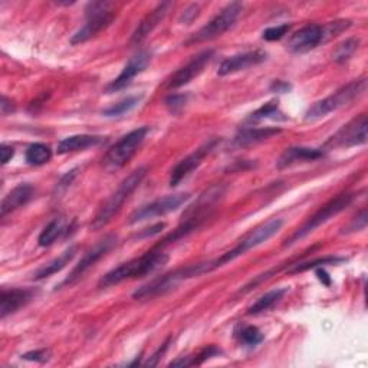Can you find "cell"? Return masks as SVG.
Segmentation results:
<instances>
[{"mask_svg":"<svg viewBox=\"0 0 368 368\" xmlns=\"http://www.w3.org/2000/svg\"><path fill=\"white\" fill-rule=\"evenodd\" d=\"M167 260H168L167 253L153 249V251L144 253L143 256L131 259V260L114 268L108 273H105L100 280L98 287L110 288V287L118 285L128 280L143 278V276H147V275L159 270L160 268H163L167 263Z\"/></svg>","mask_w":368,"mask_h":368,"instance_id":"6da1fadb","label":"cell"},{"mask_svg":"<svg viewBox=\"0 0 368 368\" xmlns=\"http://www.w3.org/2000/svg\"><path fill=\"white\" fill-rule=\"evenodd\" d=\"M147 171L149 168L146 166L138 167L120 183L118 189L104 202V205L98 209L96 217L92 219L91 229L100 230L114 219V216L121 210L125 200L135 192L138 186H140L142 181L147 176Z\"/></svg>","mask_w":368,"mask_h":368,"instance_id":"7a4b0ae2","label":"cell"},{"mask_svg":"<svg viewBox=\"0 0 368 368\" xmlns=\"http://www.w3.org/2000/svg\"><path fill=\"white\" fill-rule=\"evenodd\" d=\"M282 226H284L282 219H270V220L259 224L258 227L251 230L248 235H245L234 249L227 251L226 253L220 255L219 258H216L213 260H207L209 272H212L217 268H222L223 265H226L229 262H234L235 259L243 256L251 249L260 246L262 243H265L266 241H269L270 238H273L276 234H278L282 229Z\"/></svg>","mask_w":368,"mask_h":368,"instance_id":"3957f363","label":"cell"},{"mask_svg":"<svg viewBox=\"0 0 368 368\" xmlns=\"http://www.w3.org/2000/svg\"><path fill=\"white\" fill-rule=\"evenodd\" d=\"M205 273H209L207 262H199L195 265H189L186 268H180V269H176L170 273L160 276V278L153 280L151 282L143 285L142 288H138L132 294V297H134V299H140V301L153 299L156 297L164 295L168 291L177 288L181 282L192 280V278H197V276H202Z\"/></svg>","mask_w":368,"mask_h":368,"instance_id":"277c9868","label":"cell"},{"mask_svg":"<svg viewBox=\"0 0 368 368\" xmlns=\"http://www.w3.org/2000/svg\"><path fill=\"white\" fill-rule=\"evenodd\" d=\"M365 91H367V78L355 79L337 89L330 97L316 101L312 107H309V110L305 114V120L315 121L322 117H327L333 111H337L348 105L350 103H352L355 98L361 97Z\"/></svg>","mask_w":368,"mask_h":368,"instance_id":"5b68a950","label":"cell"},{"mask_svg":"<svg viewBox=\"0 0 368 368\" xmlns=\"http://www.w3.org/2000/svg\"><path fill=\"white\" fill-rule=\"evenodd\" d=\"M149 132H150L149 127H140V128H135V130L130 131L128 134H125L121 140L117 142L115 146H113L108 150V153L105 154V157L103 160L104 168L108 171L122 168L132 159V156L138 151V149L142 147Z\"/></svg>","mask_w":368,"mask_h":368,"instance_id":"8992f818","label":"cell"},{"mask_svg":"<svg viewBox=\"0 0 368 368\" xmlns=\"http://www.w3.org/2000/svg\"><path fill=\"white\" fill-rule=\"evenodd\" d=\"M355 195L354 193H343L335 196L334 199H331L330 202H327L324 206L319 207L318 212H315L298 230L297 232L285 242V246H291L295 242L306 238L309 234H312L316 227H319L321 224L327 223L331 217L337 216L338 213H341L343 210H345L348 206H351V203L354 202Z\"/></svg>","mask_w":368,"mask_h":368,"instance_id":"52a82bcc","label":"cell"},{"mask_svg":"<svg viewBox=\"0 0 368 368\" xmlns=\"http://www.w3.org/2000/svg\"><path fill=\"white\" fill-rule=\"evenodd\" d=\"M113 8H114V4H111V2L89 4L85 9L86 23L72 36L71 43L72 45L84 43L94 36H97L104 29H107L115 19V13H114Z\"/></svg>","mask_w":368,"mask_h":368,"instance_id":"ba28073f","label":"cell"},{"mask_svg":"<svg viewBox=\"0 0 368 368\" xmlns=\"http://www.w3.org/2000/svg\"><path fill=\"white\" fill-rule=\"evenodd\" d=\"M243 11V5L239 2H234L227 5L224 9L220 11L219 15H216L207 25H205L202 29H199L196 33H193L188 40L186 45L193 43H202L207 40H213L223 33H226L230 28H234L238 22L241 13Z\"/></svg>","mask_w":368,"mask_h":368,"instance_id":"9c48e42d","label":"cell"},{"mask_svg":"<svg viewBox=\"0 0 368 368\" xmlns=\"http://www.w3.org/2000/svg\"><path fill=\"white\" fill-rule=\"evenodd\" d=\"M190 200V195L189 193H178V195H170V196H164L160 197L140 209H137L131 216H130V223H140L144 220H150L159 216H164L170 212L177 210L178 207H181L184 203Z\"/></svg>","mask_w":368,"mask_h":368,"instance_id":"30bf717a","label":"cell"},{"mask_svg":"<svg viewBox=\"0 0 368 368\" xmlns=\"http://www.w3.org/2000/svg\"><path fill=\"white\" fill-rule=\"evenodd\" d=\"M367 115L361 114L358 118H354L351 122L344 125L335 135H333L327 142L326 147L330 149H350L367 143Z\"/></svg>","mask_w":368,"mask_h":368,"instance_id":"8fae6325","label":"cell"},{"mask_svg":"<svg viewBox=\"0 0 368 368\" xmlns=\"http://www.w3.org/2000/svg\"><path fill=\"white\" fill-rule=\"evenodd\" d=\"M328 42L324 25L311 23L297 30L288 39L287 48L292 54H305L315 50L318 45Z\"/></svg>","mask_w":368,"mask_h":368,"instance_id":"7c38bea8","label":"cell"},{"mask_svg":"<svg viewBox=\"0 0 368 368\" xmlns=\"http://www.w3.org/2000/svg\"><path fill=\"white\" fill-rule=\"evenodd\" d=\"M214 52L212 50L209 51H203L200 52L197 57H195L192 61H189L186 65L181 67L180 69H177L166 82V88L167 89H177L181 88L184 85L190 84L195 78H197L205 68L210 64L212 58H213Z\"/></svg>","mask_w":368,"mask_h":368,"instance_id":"4fadbf2b","label":"cell"},{"mask_svg":"<svg viewBox=\"0 0 368 368\" xmlns=\"http://www.w3.org/2000/svg\"><path fill=\"white\" fill-rule=\"evenodd\" d=\"M117 243V238L114 235H110V236H105L103 241H100L94 248H91L84 256L82 259L78 262V265L71 270L68 278L62 282V287L64 285H71L74 284L76 280H79L81 276L89 270L92 266H94L101 258H104L110 251L111 248Z\"/></svg>","mask_w":368,"mask_h":368,"instance_id":"5bb4252c","label":"cell"},{"mask_svg":"<svg viewBox=\"0 0 368 368\" xmlns=\"http://www.w3.org/2000/svg\"><path fill=\"white\" fill-rule=\"evenodd\" d=\"M216 146H217V140H212L205 146H202L200 149H197L190 156L184 157L178 164H176V167L171 170L170 174V186L173 188L177 186V184H180L188 176H190L203 163L205 157L214 150Z\"/></svg>","mask_w":368,"mask_h":368,"instance_id":"9a60e30c","label":"cell"},{"mask_svg":"<svg viewBox=\"0 0 368 368\" xmlns=\"http://www.w3.org/2000/svg\"><path fill=\"white\" fill-rule=\"evenodd\" d=\"M151 61V55L149 52H140L137 54L135 57H132L128 64L124 67V69L121 71V74L107 86V92L108 94H113V92L121 91L125 86H128L131 84V81L137 76L140 75L150 64Z\"/></svg>","mask_w":368,"mask_h":368,"instance_id":"2e32d148","label":"cell"},{"mask_svg":"<svg viewBox=\"0 0 368 368\" xmlns=\"http://www.w3.org/2000/svg\"><path fill=\"white\" fill-rule=\"evenodd\" d=\"M266 58H268V54L265 51H260V50L238 54V55H234V57L224 59L220 64V67L217 69V74L220 76H226V75H230V74H236V72L245 71L248 68H252V67H256V65L265 62Z\"/></svg>","mask_w":368,"mask_h":368,"instance_id":"e0dca14e","label":"cell"},{"mask_svg":"<svg viewBox=\"0 0 368 368\" xmlns=\"http://www.w3.org/2000/svg\"><path fill=\"white\" fill-rule=\"evenodd\" d=\"M173 6H174L173 2H163L156 9H153L135 28V30L131 36V43L143 42L166 19V16L168 15V12Z\"/></svg>","mask_w":368,"mask_h":368,"instance_id":"ac0fdd59","label":"cell"},{"mask_svg":"<svg viewBox=\"0 0 368 368\" xmlns=\"http://www.w3.org/2000/svg\"><path fill=\"white\" fill-rule=\"evenodd\" d=\"M33 295L32 289H4L2 295H0V316L5 319L8 315L18 312L33 299Z\"/></svg>","mask_w":368,"mask_h":368,"instance_id":"d6986e66","label":"cell"},{"mask_svg":"<svg viewBox=\"0 0 368 368\" xmlns=\"http://www.w3.org/2000/svg\"><path fill=\"white\" fill-rule=\"evenodd\" d=\"M321 157H324V149H309V147H291L287 149L281 157L276 161L278 168H287L297 163L315 161Z\"/></svg>","mask_w":368,"mask_h":368,"instance_id":"ffe728a7","label":"cell"},{"mask_svg":"<svg viewBox=\"0 0 368 368\" xmlns=\"http://www.w3.org/2000/svg\"><path fill=\"white\" fill-rule=\"evenodd\" d=\"M32 196H33V188L29 183L19 184V186H16L13 190H11L2 200V206H0V216H2V219H5L12 212L25 206L32 199Z\"/></svg>","mask_w":368,"mask_h":368,"instance_id":"44dd1931","label":"cell"},{"mask_svg":"<svg viewBox=\"0 0 368 368\" xmlns=\"http://www.w3.org/2000/svg\"><path fill=\"white\" fill-rule=\"evenodd\" d=\"M280 132H281V128H273V127H262V128L245 127L236 134L235 146L246 147V146L258 144V143L265 142V140H268V138H270L276 134H280Z\"/></svg>","mask_w":368,"mask_h":368,"instance_id":"7402d4cb","label":"cell"},{"mask_svg":"<svg viewBox=\"0 0 368 368\" xmlns=\"http://www.w3.org/2000/svg\"><path fill=\"white\" fill-rule=\"evenodd\" d=\"M103 143V138L97 135H88V134H78L64 138L58 144V154H68L75 151H84L91 147H97Z\"/></svg>","mask_w":368,"mask_h":368,"instance_id":"603a6c76","label":"cell"},{"mask_svg":"<svg viewBox=\"0 0 368 368\" xmlns=\"http://www.w3.org/2000/svg\"><path fill=\"white\" fill-rule=\"evenodd\" d=\"M75 253H76V246H71L69 249H67L62 255H59L54 260L45 263L39 269H36L33 273V280H36V281L45 280V278H50V276L61 272L75 258Z\"/></svg>","mask_w":368,"mask_h":368,"instance_id":"cb8c5ba5","label":"cell"},{"mask_svg":"<svg viewBox=\"0 0 368 368\" xmlns=\"http://www.w3.org/2000/svg\"><path fill=\"white\" fill-rule=\"evenodd\" d=\"M65 232H67V220L64 217H57L42 230L39 239H38V243L42 248L51 246Z\"/></svg>","mask_w":368,"mask_h":368,"instance_id":"d4e9b609","label":"cell"},{"mask_svg":"<svg viewBox=\"0 0 368 368\" xmlns=\"http://www.w3.org/2000/svg\"><path fill=\"white\" fill-rule=\"evenodd\" d=\"M287 292H288V288H278V289H273V291L265 294L248 309V314L258 315V314H262V312L273 308L287 295Z\"/></svg>","mask_w":368,"mask_h":368,"instance_id":"484cf974","label":"cell"},{"mask_svg":"<svg viewBox=\"0 0 368 368\" xmlns=\"http://www.w3.org/2000/svg\"><path fill=\"white\" fill-rule=\"evenodd\" d=\"M222 354V350L217 348L216 345H209L199 351L196 355H189V357H181L178 360H174L170 362V367H192V365H200L205 361L217 357Z\"/></svg>","mask_w":368,"mask_h":368,"instance_id":"4316f807","label":"cell"},{"mask_svg":"<svg viewBox=\"0 0 368 368\" xmlns=\"http://www.w3.org/2000/svg\"><path fill=\"white\" fill-rule=\"evenodd\" d=\"M25 159H26V163L30 166H43L51 161L52 150L50 146L42 144V143H35L26 149Z\"/></svg>","mask_w":368,"mask_h":368,"instance_id":"83f0119b","label":"cell"},{"mask_svg":"<svg viewBox=\"0 0 368 368\" xmlns=\"http://www.w3.org/2000/svg\"><path fill=\"white\" fill-rule=\"evenodd\" d=\"M262 120H275V121H284L287 117H284L282 111L280 110V105L276 101H270L260 108H258L255 113H252L248 118L249 122H258Z\"/></svg>","mask_w":368,"mask_h":368,"instance_id":"f1b7e54d","label":"cell"},{"mask_svg":"<svg viewBox=\"0 0 368 368\" xmlns=\"http://www.w3.org/2000/svg\"><path fill=\"white\" fill-rule=\"evenodd\" d=\"M345 258H340V256H326V258H318L309 262H301V263H295L292 265V269H289V273H299V272H305L309 269H318L322 266L327 265H338L345 262Z\"/></svg>","mask_w":368,"mask_h":368,"instance_id":"f546056e","label":"cell"},{"mask_svg":"<svg viewBox=\"0 0 368 368\" xmlns=\"http://www.w3.org/2000/svg\"><path fill=\"white\" fill-rule=\"evenodd\" d=\"M360 46V40L357 38H348L344 42H341L335 51L333 52V61L337 64H344L348 59H351V57L355 54V51L358 50Z\"/></svg>","mask_w":368,"mask_h":368,"instance_id":"4dcf8cb0","label":"cell"},{"mask_svg":"<svg viewBox=\"0 0 368 368\" xmlns=\"http://www.w3.org/2000/svg\"><path fill=\"white\" fill-rule=\"evenodd\" d=\"M140 101H142V97L130 96V97L118 101L117 104L108 107L107 110H104L103 114L105 117H120V115H124V114L130 113L131 110H134L138 104H140Z\"/></svg>","mask_w":368,"mask_h":368,"instance_id":"1f68e13d","label":"cell"},{"mask_svg":"<svg viewBox=\"0 0 368 368\" xmlns=\"http://www.w3.org/2000/svg\"><path fill=\"white\" fill-rule=\"evenodd\" d=\"M239 341L243 345H249V347H255L258 344H260L263 341V334L259 328L253 327V326H245L242 327L238 333H236Z\"/></svg>","mask_w":368,"mask_h":368,"instance_id":"d6a6232c","label":"cell"},{"mask_svg":"<svg viewBox=\"0 0 368 368\" xmlns=\"http://www.w3.org/2000/svg\"><path fill=\"white\" fill-rule=\"evenodd\" d=\"M188 101H189V94H171L166 98L164 104L171 114H178L184 107H186Z\"/></svg>","mask_w":368,"mask_h":368,"instance_id":"836d02e7","label":"cell"},{"mask_svg":"<svg viewBox=\"0 0 368 368\" xmlns=\"http://www.w3.org/2000/svg\"><path fill=\"white\" fill-rule=\"evenodd\" d=\"M291 25L289 23H282L280 26H272V28H268L263 30L262 33V38L265 40H269V42H273V40H280L282 39L289 30H291Z\"/></svg>","mask_w":368,"mask_h":368,"instance_id":"e575fe53","label":"cell"},{"mask_svg":"<svg viewBox=\"0 0 368 368\" xmlns=\"http://www.w3.org/2000/svg\"><path fill=\"white\" fill-rule=\"evenodd\" d=\"M367 226V210L362 209L347 226V230H344V234H351V232H358V230L365 229Z\"/></svg>","mask_w":368,"mask_h":368,"instance_id":"d590c367","label":"cell"},{"mask_svg":"<svg viewBox=\"0 0 368 368\" xmlns=\"http://www.w3.org/2000/svg\"><path fill=\"white\" fill-rule=\"evenodd\" d=\"M23 360L26 361H36V362H45L51 358V351L50 350H36L30 351L22 355Z\"/></svg>","mask_w":368,"mask_h":368,"instance_id":"8d00e7d4","label":"cell"},{"mask_svg":"<svg viewBox=\"0 0 368 368\" xmlns=\"http://www.w3.org/2000/svg\"><path fill=\"white\" fill-rule=\"evenodd\" d=\"M199 13H200V6L199 5H192V6H189L186 11H184L183 13H181V16H180V23H186V25H190L197 16H199Z\"/></svg>","mask_w":368,"mask_h":368,"instance_id":"74e56055","label":"cell"},{"mask_svg":"<svg viewBox=\"0 0 368 368\" xmlns=\"http://www.w3.org/2000/svg\"><path fill=\"white\" fill-rule=\"evenodd\" d=\"M168 344H170V338L157 350V352H154V354L150 357V360L146 362V365H147V367H156V365L159 364V361H160V358H161V357L164 355V352L167 351Z\"/></svg>","mask_w":368,"mask_h":368,"instance_id":"f35d334b","label":"cell"},{"mask_svg":"<svg viewBox=\"0 0 368 368\" xmlns=\"http://www.w3.org/2000/svg\"><path fill=\"white\" fill-rule=\"evenodd\" d=\"M13 156H15L13 147L6 146V144H4L2 147H0V159H2V164H4V166L8 164V163L12 160Z\"/></svg>","mask_w":368,"mask_h":368,"instance_id":"ab89813d","label":"cell"},{"mask_svg":"<svg viewBox=\"0 0 368 368\" xmlns=\"http://www.w3.org/2000/svg\"><path fill=\"white\" fill-rule=\"evenodd\" d=\"M289 89H291V85L285 81H273V84L270 85V91L278 92V94H284V92H288Z\"/></svg>","mask_w":368,"mask_h":368,"instance_id":"60d3db41","label":"cell"},{"mask_svg":"<svg viewBox=\"0 0 368 368\" xmlns=\"http://www.w3.org/2000/svg\"><path fill=\"white\" fill-rule=\"evenodd\" d=\"M0 111H2V115H8V114L15 111L13 101L9 100L6 96L2 97V103H0Z\"/></svg>","mask_w":368,"mask_h":368,"instance_id":"b9f144b4","label":"cell"},{"mask_svg":"<svg viewBox=\"0 0 368 368\" xmlns=\"http://www.w3.org/2000/svg\"><path fill=\"white\" fill-rule=\"evenodd\" d=\"M316 275H318V278H319V281L321 282H324L327 287H330V284H331V280H330V276H328V273L322 269V268H318V270H316Z\"/></svg>","mask_w":368,"mask_h":368,"instance_id":"7bdbcfd3","label":"cell"}]
</instances>
